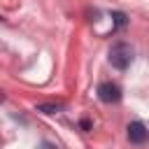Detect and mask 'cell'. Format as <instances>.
Segmentation results:
<instances>
[{"label": "cell", "mask_w": 149, "mask_h": 149, "mask_svg": "<svg viewBox=\"0 0 149 149\" xmlns=\"http://www.w3.org/2000/svg\"><path fill=\"white\" fill-rule=\"evenodd\" d=\"M128 140L133 142V144H144L147 142V137H149V130H147V126L142 123V121H133V123H128Z\"/></svg>", "instance_id": "cell-3"}, {"label": "cell", "mask_w": 149, "mask_h": 149, "mask_svg": "<svg viewBox=\"0 0 149 149\" xmlns=\"http://www.w3.org/2000/svg\"><path fill=\"white\" fill-rule=\"evenodd\" d=\"M81 128L88 130V128H91V121H88V119H81Z\"/></svg>", "instance_id": "cell-6"}, {"label": "cell", "mask_w": 149, "mask_h": 149, "mask_svg": "<svg viewBox=\"0 0 149 149\" xmlns=\"http://www.w3.org/2000/svg\"><path fill=\"white\" fill-rule=\"evenodd\" d=\"M98 98H100L102 102H119V100H121V88H119V84H114V81H102V84L98 86Z\"/></svg>", "instance_id": "cell-2"}, {"label": "cell", "mask_w": 149, "mask_h": 149, "mask_svg": "<svg viewBox=\"0 0 149 149\" xmlns=\"http://www.w3.org/2000/svg\"><path fill=\"white\" fill-rule=\"evenodd\" d=\"M63 109V102H44V105H37V112L42 114H56Z\"/></svg>", "instance_id": "cell-4"}, {"label": "cell", "mask_w": 149, "mask_h": 149, "mask_svg": "<svg viewBox=\"0 0 149 149\" xmlns=\"http://www.w3.org/2000/svg\"><path fill=\"white\" fill-rule=\"evenodd\" d=\"M109 63H112L116 70H126V68L133 63V49H130L126 42L112 44V49H109Z\"/></svg>", "instance_id": "cell-1"}, {"label": "cell", "mask_w": 149, "mask_h": 149, "mask_svg": "<svg viewBox=\"0 0 149 149\" xmlns=\"http://www.w3.org/2000/svg\"><path fill=\"white\" fill-rule=\"evenodd\" d=\"M42 149H58V147H54L51 142H42Z\"/></svg>", "instance_id": "cell-7"}, {"label": "cell", "mask_w": 149, "mask_h": 149, "mask_svg": "<svg viewBox=\"0 0 149 149\" xmlns=\"http://www.w3.org/2000/svg\"><path fill=\"white\" fill-rule=\"evenodd\" d=\"M112 19H114V28H121V26H126V16H123L121 12H114V14H112Z\"/></svg>", "instance_id": "cell-5"}]
</instances>
